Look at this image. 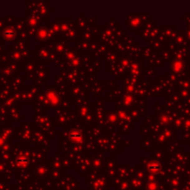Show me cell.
<instances>
[{"mask_svg": "<svg viewBox=\"0 0 190 190\" xmlns=\"http://www.w3.org/2000/svg\"><path fill=\"white\" fill-rule=\"evenodd\" d=\"M13 31L12 30H9V29H7V30H6L5 31V36H7V37H11L12 36H13Z\"/></svg>", "mask_w": 190, "mask_h": 190, "instance_id": "cell-1", "label": "cell"}]
</instances>
